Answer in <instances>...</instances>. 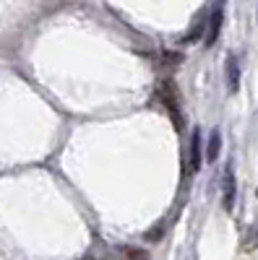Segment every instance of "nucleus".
<instances>
[{"instance_id":"obj_1","label":"nucleus","mask_w":258,"mask_h":260,"mask_svg":"<svg viewBox=\"0 0 258 260\" xmlns=\"http://www.w3.org/2000/svg\"><path fill=\"white\" fill-rule=\"evenodd\" d=\"M157 96H159V102L167 107V112H169V117H172V122H175V127L180 130L183 127V115H180V99H178V89H175V81H162L159 86H157Z\"/></svg>"},{"instance_id":"obj_2","label":"nucleus","mask_w":258,"mask_h":260,"mask_svg":"<svg viewBox=\"0 0 258 260\" xmlns=\"http://www.w3.org/2000/svg\"><path fill=\"white\" fill-rule=\"evenodd\" d=\"M235 195H238L235 172H232V167H227L224 169V187H222V206H224V211H232L235 208Z\"/></svg>"},{"instance_id":"obj_3","label":"nucleus","mask_w":258,"mask_h":260,"mask_svg":"<svg viewBox=\"0 0 258 260\" xmlns=\"http://www.w3.org/2000/svg\"><path fill=\"white\" fill-rule=\"evenodd\" d=\"M222 21H224V11H222V6H219V8H214V13H211V18H209L206 47H211L214 42H217V37H219V31H222Z\"/></svg>"},{"instance_id":"obj_4","label":"nucleus","mask_w":258,"mask_h":260,"mask_svg":"<svg viewBox=\"0 0 258 260\" xmlns=\"http://www.w3.org/2000/svg\"><path fill=\"white\" fill-rule=\"evenodd\" d=\"M201 169V130H193L190 136V175Z\"/></svg>"},{"instance_id":"obj_5","label":"nucleus","mask_w":258,"mask_h":260,"mask_svg":"<svg viewBox=\"0 0 258 260\" xmlns=\"http://www.w3.org/2000/svg\"><path fill=\"white\" fill-rule=\"evenodd\" d=\"M227 83H230V91H238L240 86V62L235 55H227Z\"/></svg>"},{"instance_id":"obj_6","label":"nucleus","mask_w":258,"mask_h":260,"mask_svg":"<svg viewBox=\"0 0 258 260\" xmlns=\"http://www.w3.org/2000/svg\"><path fill=\"white\" fill-rule=\"evenodd\" d=\"M219 151H222V133H219V130H211V138H209V146H206V159L217 161Z\"/></svg>"},{"instance_id":"obj_7","label":"nucleus","mask_w":258,"mask_h":260,"mask_svg":"<svg viewBox=\"0 0 258 260\" xmlns=\"http://www.w3.org/2000/svg\"><path fill=\"white\" fill-rule=\"evenodd\" d=\"M255 245H258V226H250L248 240L243 242V250H245V252H250V250H255Z\"/></svg>"},{"instance_id":"obj_8","label":"nucleus","mask_w":258,"mask_h":260,"mask_svg":"<svg viewBox=\"0 0 258 260\" xmlns=\"http://www.w3.org/2000/svg\"><path fill=\"white\" fill-rule=\"evenodd\" d=\"M123 255H125V260H149V255L144 250H138V247H125Z\"/></svg>"}]
</instances>
